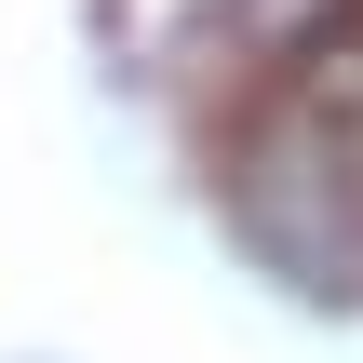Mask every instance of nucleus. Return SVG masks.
Masks as SVG:
<instances>
[{
  "instance_id": "f257e3e1",
  "label": "nucleus",
  "mask_w": 363,
  "mask_h": 363,
  "mask_svg": "<svg viewBox=\"0 0 363 363\" xmlns=\"http://www.w3.org/2000/svg\"><path fill=\"white\" fill-rule=\"evenodd\" d=\"M229 216L296 296H363V135L323 108H256L229 148Z\"/></svg>"
}]
</instances>
